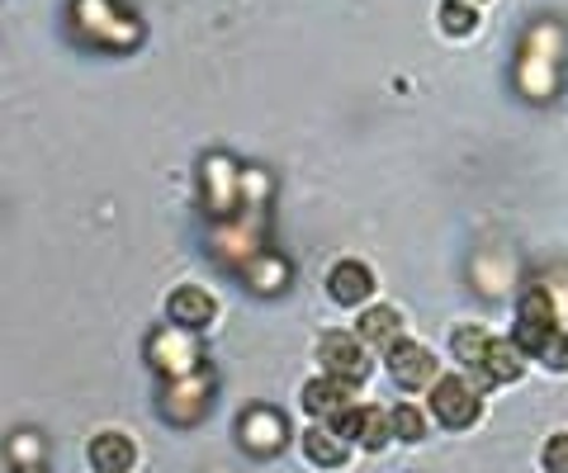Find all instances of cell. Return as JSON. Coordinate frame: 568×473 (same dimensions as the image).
I'll use <instances>...</instances> for the list:
<instances>
[{"label":"cell","instance_id":"7","mask_svg":"<svg viewBox=\"0 0 568 473\" xmlns=\"http://www.w3.org/2000/svg\"><path fill=\"white\" fill-rule=\"evenodd\" d=\"M555 331H564V327H559L555 294H549V285H530V289L521 294V312H517V346L530 350V356H540Z\"/></svg>","mask_w":568,"mask_h":473},{"label":"cell","instance_id":"18","mask_svg":"<svg viewBox=\"0 0 568 473\" xmlns=\"http://www.w3.org/2000/svg\"><path fill=\"white\" fill-rule=\"evenodd\" d=\"M450 346H455V360L465 364V370H474L478 383H493L488 379V346H493V337L484 327H459Z\"/></svg>","mask_w":568,"mask_h":473},{"label":"cell","instance_id":"23","mask_svg":"<svg viewBox=\"0 0 568 473\" xmlns=\"http://www.w3.org/2000/svg\"><path fill=\"white\" fill-rule=\"evenodd\" d=\"M440 24L450 33H469L478 24V14H474V6H465V0H446V6H440Z\"/></svg>","mask_w":568,"mask_h":473},{"label":"cell","instance_id":"3","mask_svg":"<svg viewBox=\"0 0 568 473\" xmlns=\"http://www.w3.org/2000/svg\"><path fill=\"white\" fill-rule=\"evenodd\" d=\"M517 81L530 100H555V91H559V29L540 24L530 33L521 66H517Z\"/></svg>","mask_w":568,"mask_h":473},{"label":"cell","instance_id":"19","mask_svg":"<svg viewBox=\"0 0 568 473\" xmlns=\"http://www.w3.org/2000/svg\"><path fill=\"white\" fill-rule=\"evenodd\" d=\"M355 337L369 341V346H379V350H394L403 341V322H398L394 308H369L361 318V327H355Z\"/></svg>","mask_w":568,"mask_h":473},{"label":"cell","instance_id":"25","mask_svg":"<svg viewBox=\"0 0 568 473\" xmlns=\"http://www.w3.org/2000/svg\"><path fill=\"white\" fill-rule=\"evenodd\" d=\"M545 469H549V473H568V431L549 435V445H545Z\"/></svg>","mask_w":568,"mask_h":473},{"label":"cell","instance_id":"4","mask_svg":"<svg viewBox=\"0 0 568 473\" xmlns=\"http://www.w3.org/2000/svg\"><path fill=\"white\" fill-rule=\"evenodd\" d=\"M213 370L204 364V370H194L185 379H166V389H162V417L171 426H194V422H204L209 408H213Z\"/></svg>","mask_w":568,"mask_h":473},{"label":"cell","instance_id":"1","mask_svg":"<svg viewBox=\"0 0 568 473\" xmlns=\"http://www.w3.org/2000/svg\"><path fill=\"white\" fill-rule=\"evenodd\" d=\"M71 24L95 48H133L142 39L138 14L123 10L119 0H71Z\"/></svg>","mask_w":568,"mask_h":473},{"label":"cell","instance_id":"16","mask_svg":"<svg viewBox=\"0 0 568 473\" xmlns=\"http://www.w3.org/2000/svg\"><path fill=\"white\" fill-rule=\"evenodd\" d=\"M213 312H219V304H213V294L200 289V285H185V289L171 294V322H175V327L200 331V327L213 322Z\"/></svg>","mask_w":568,"mask_h":473},{"label":"cell","instance_id":"6","mask_svg":"<svg viewBox=\"0 0 568 473\" xmlns=\"http://www.w3.org/2000/svg\"><path fill=\"white\" fill-rule=\"evenodd\" d=\"M148 360H152V370L156 374H166V379H185L194 370H204V356H200V341H194V331L190 327H156L152 337H148Z\"/></svg>","mask_w":568,"mask_h":473},{"label":"cell","instance_id":"5","mask_svg":"<svg viewBox=\"0 0 568 473\" xmlns=\"http://www.w3.org/2000/svg\"><path fill=\"white\" fill-rule=\"evenodd\" d=\"M265 218H271V214H265V204L256 208H242V214L233 218V223H219V227H213V241H209V247H213V256H219V260H227V266H242V260H252L256 251H265Z\"/></svg>","mask_w":568,"mask_h":473},{"label":"cell","instance_id":"22","mask_svg":"<svg viewBox=\"0 0 568 473\" xmlns=\"http://www.w3.org/2000/svg\"><path fill=\"white\" fill-rule=\"evenodd\" d=\"M394 435H398V441H422V435H426L422 412L407 408V402H398V408H394Z\"/></svg>","mask_w":568,"mask_h":473},{"label":"cell","instance_id":"9","mask_svg":"<svg viewBox=\"0 0 568 473\" xmlns=\"http://www.w3.org/2000/svg\"><path fill=\"white\" fill-rule=\"evenodd\" d=\"M432 412H436V422H446V426H455V431H465V426L478 422V393L469 389L465 379L446 374V379H436V383H432Z\"/></svg>","mask_w":568,"mask_h":473},{"label":"cell","instance_id":"26","mask_svg":"<svg viewBox=\"0 0 568 473\" xmlns=\"http://www.w3.org/2000/svg\"><path fill=\"white\" fill-rule=\"evenodd\" d=\"M540 360L549 364V370H568V331H555V337H549V346L540 350Z\"/></svg>","mask_w":568,"mask_h":473},{"label":"cell","instance_id":"20","mask_svg":"<svg viewBox=\"0 0 568 473\" xmlns=\"http://www.w3.org/2000/svg\"><path fill=\"white\" fill-rule=\"evenodd\" d=\"M304 450H308V460H313V464L336 469V464L346 460V435L336 431L332 422H323V426H313V431L304 435Z\"/></svg>","mask_w":568,"mask_h":473},{"label":"cell","instance_id":"13","mask_svg":"<svg viewBox=\"0 0 568 473\" xmlns=\"http://www.w3.org/2000/svg\"><path fill=\"white\" fill-rule=\"evenodd\" d=\"M237 275L246 279V289L252 294H265V299H271V294H280V289H290V279H294V266L290 260H284L280 251H256L252 260H242L237 266Z\"/></svg>","mask_w":568,"mask_h":473},{"label":"cell","instance_id":"21","mask_svg":"<svg viewBox=\"0 0 568 473\" xmlns=\"http://www.w3.org/2000/svg\"><path fill=\"white\" fill-rule=\"evenodd\" d=\"M521 356H526V350H521L517 341L493 337V346H488V379H493V383H517L521 370H526Z\"/></svg>","mask_w":568,"mask_h":473},{"label":"cell","instance_id":"17","mask_svg":"<svg viewBox=\"0 0 568 473\" xmlns=\"http://www.w3.org/2000/svg\"><path fill=\"white\" fill-rule=\"evenodd\" d=\"M133 460H138V450H133L129 435L104 431V435H95V441H91V464H95V473H129Z\"/></svg>","mask_w":568,"mask_h":473},{"label":"cell","instance_id":"10","mask_svg":"<svg viewBox=\"0 0 568 473\" xmlns=\"http://www.w3.org/2000/svg\"><path fill=\"white\" fill-rule=\"evenodd\" d=\"M237 435H242V445L252 450V454L271 460V454H280L284 441H290V422H284L275 408H252V412H242Z\"/></svg>","mask_w":568,"mask_h":473},{"label":"cell","instance_id":"14","mask_svg":"<svg viewBox=\"0 0 568 473\" xmlns=\"http://www.w3.org/2000/svg\"><path fill=\"white\" fill-rule=\"evenodd\" d=\"M304 408H308L313 417H323V422H336V417H342L346 408H355V383L332 379V374L313 379L308 389H304Z\"/></svg>","mask_w":568,"mask_h":473},{"label":"cell","instance_id":"27","mask_svg":"<svg viewBox=\"0 0 568 473\" xmlns=\"http://www.w3.org/2000/svg\"><path fill=\"white\" fill-rule=\"evenodd\" d=\"M20 473H39V469H20Z\"/></svg>","mask_w":568,"mask_h":473},{"label":"cell","instance_id":"15","mask_svg":"<svg viewBox=\"0 0 568 473\" xmlns=\"http://www.w3.org/2000/svg\"><path fill=\"white\" fill-rule=\"evenodd\" d=\"M327 289H332L336 304L355 308V304H365L369 294H375V275H369V266H361V260H342V266H332Z\"/></svg>","mask_w":568,"mask_h":473},{"label":"cell","instance_id":"12","mask_svg":"<svg viewBox=\"0 0 568 473\" xmlns=\"http://www.w3.org/2000/svg\"><path fill=\"white\" fill-rule=\"evenodd\" d=\"M388 374L398 379V389H432L436 383V360L432 350L417 341H398L388 350Z\"/></svg>","mask_w":568,"mask_h":473},{"label":"cell","instance_id":"24","mask_svg":"<svg viewBox=\"0 0 568 473\" xmlns=\"http://www.w3.org/2000/svg\"><path fill=\"white\" fill-rule=\"evenodd\" d=\"M39 450H43V445L24 431V435H14V441H10V460L20 464V469H39Z\"/></svg>","mask_w":568,"mask_h":473},{"label":"cell","instance_id":"11","mask_svg":"<svg viewBox=\"0 0 568 473\" xmlns=\"http://www.w3.org/2000/svg\"><path fill=\"white\" fill-rule=\"evenodd\" d=\"M336 431L346 435V441H361L365 450H379L388 435H394V412H379V408H361V402H355V408H346L342 417H336L332 422Z\"/></svg>","mask_w":568,"mask_h":473},{"label":"cell","instance_id":"2","mask_svg":"<svg viewBox=\"0 0 568 473\" xmlns=\"http://www.w3.org/2000/svg\"><path fill=\"white\" fill-rule=\"evenodd\" d=\"M242 185L246 171L227 152H209L200 162V189H204V214L213 223H233L242 214Z\"/></svg>","mask_w":568,"mask_h":473},{"label":"cell","instance_id":"8","mask_svg":"<svg viewBox=\"0 0 568 473\" xmlns=\"http://www.w3.org/2000/svg\"><path fill=\"white\" fill-rule=\"evenodd\" d=\"M317 360H323V374L346 379V383H361L369 374L365 346H361V337H351V331H327V337L317 341Z\"/></svg>","mask_w":568,"mask_h":473}]
</instances>
